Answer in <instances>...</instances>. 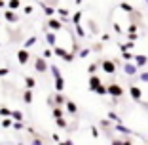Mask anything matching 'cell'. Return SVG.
Segmentation results:
<instances>
[{"mask_svg": "<svg viewBox=\"0 0 148 145\" xmlns=\"http://www.w3.org/2000/svg\"><path fill=\"white\" fill-rule=\"evenodd\" d=\"M4 15H6V19H8V21H17V17H15V13H13L12 10H8Z\"/></svg>", "mask_w": 148, "mask_h": 145, "instance_id": "obj_1", "label": "cell"}, {"mask_svg": "<svg viewBox=\"0 0 148 145\" xmlns=\"http://www.w3.org/2000/svg\"><path fill=\"white\" fill-rule=\"evenodd\" d=\"M8 6H10V10L19 8V0H10V2H8Z\"/></svg>", "mask_w": 148, "mask_h": 145, "instance_id": "obj_2", "label": "cell"}, {"mask_svg": "<svg viewBox=\"0 0 148 145\" xmlns=\"http://www.w3.org/2000/svg\"><path fill=\"white\" fill-rule=\"evenodd\" d=\"M19 61H21V63L27 61V52H19Z\"/></svg>", "mask_w": 148, "mask_h": 145, "instance_id": "obj_3", "label": "cell"}, {"mask_svg": "<svg viewBox=\"0 0 148 145\" xmlns=\"http://www.w3.org/2000/svg\"><path fill=\"white\" fill-rule=\"evenodd\" d=\"M0 8H4V0H0Z\"/></svg>", "mask_w": 148, "mask_h": 145, "instance_id": "obj_4", "label": "cell"}]
</instances>
